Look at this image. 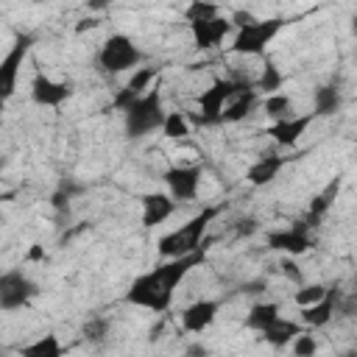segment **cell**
Returning <instances> with one entry per match:
<instances>
[{
    "label": "cell",
    "mask_w": 357,
    "mask_h": 357,
    "mask_svg": "<svg viewBox=\"0 0 357 357\" xmlns=\"http://www.w3.org/2000/svg\"><path fill=\"white\" fill-rule=\"evenodd\" d=\"M204 262V248L201 251H192V254H184V257H170L165 259L162 265L139 273L128 290H126V301L134 304V307H142V310H151V312H165L170 304H173V293L176 287L187 279V273Z\"/></svg>",
    "instance_id": "1"
},
{
    "label": "cell",
    "mask_w": 357,
    "mask_h": 357,
    "mask_svg": "<svg viewBox=\"0 0 357 357\" xmlns=\"http://www.w3.org/2000/svg\"><path fill=\"white\" fill-rule=\"evenodd\" d=\"M218 212H220L218 206H206V209H201L198 215H192L184 226H178V229H173V231H167V234H162L159 243H156L159 257L170 259V257H184V254L201 251V248H204L206 229H209V223L218 218Z\"/></svg>",
    "instance_id": "2"
},
{
    "label": "cell",
    "mask_w": 357,
    "mask_h": 357,
    "mask_svg": "<svg viewBox=\"0 0 357 357\" xmlns=\"http://www.w3.org/2000/svg\"><path fill=\"white\" fill-rule=\"evenodd\" d=\"M162 120H165V106H162L159 86H151L148 92H142L123 109V126H126L128 139L148 137L151 131H156L162 126Z\"/></svg>",
    "instance_id": "3"
},
{
    "label": "cell",
    "mask_w": 357,
    "mask_h": 357,
    "mask_svg": "<svg viewBox=\"0 0 357 357\" xmlns=\"http://www.w3.org/2000/svg\"><path fill=\"white\" fill-rule=\"evenodd\" d=\"M142 61V50L134 45L131 36L126 33H112L103 39L100 50H98V64L103 73L109 75H117V73H126V70H134L137 64Z\"/></svg>",
    "instance_id": "4"
},
{
    "label": "cell",
    "mask_w": 357,
    "mask_h": 357,
    "mask_svg": "<svg viewBox=\"0 0 357 357\" xmlns=\"http://www.w3.org/2000/svg\"><path fill=\"white\" fill-rule=\"evenodd\" d=\"M284 28L282 17H268V20H254L251 25L237 28L234 42H231V53L237 56H259L265 53V47L276 39V33Z\"/></svg>",
    "instance_id": "5"
},
{
    "label": "cell",
    "mask_w": 357,
    "mask_h": 357,
    "mask_svg": "<svg viewBox=\"0 0 357 357\" xmlns=\"http://www.w3.org/2000/svg\"><path fill=\"white\" fill-rule=\"evenodd\" d=\"M254 86L251 81H234V78H215L209 89H204L198 95V123L201 126H218L220 123V112L223 106L240 92V89H248Z\"/></svg>",
    "instance_id": "6"
},
{
    "label": "cell",
    "mask_w": 357,
    "mask_h": 357,
    "mask_svg": "<svg viewBox=\"0 0 357 357\" xmlns=\"http://www.w3.org/2000/svg\"><path fill=\"white\" fill-rule=\"evenodd\" d=\"M39 287L36 282L22 271V268H11L0 273V310L3 312H14L28 307L36 298Z\"/></svg>",
    "instance_id": "7"
},
{
    "label": "cell",
    "mask_w": 357,
    "mask_h": 357,
    "mask_svg": "<svg viewBox=\"0 0 357 357\" xmlns=\"http://www.w3.org/2000/svg\"><path fill=\"white\" fill-rule=\"evenodd\" d=\"M33 45V36L31 33H20L14 39V45L8 47V53L0 59V112L6 109V103L14 98L17 92V81H20V70H22V61L28 56Z\"/></svg>",
    "instance_id": "8"
},
{
    "label": "cell",
    "mask_w": 357,
    "mask_h": 357,
    "mask_svg": "<svg viewBox=\"0 0 357 357\" xmlns=\"http://www.w3.org/2000/svg\"><path fill=\"white\" fill-rule=\"evenodd\" d=\"M312 245H315V234H312V226L307 220H296L284 229L268 231V248L284 251L287 257H298V254L310 251Z\"/></svg>",
    "instance_id": "9"
},
{
    "label": "cell",
    "mask_w": 357,
    "mask_h": 357,
    "mask_svg": "<svg viewBox=\"0 0 357 357\" xmlns=\"http://www.w3.org/2000/svg\"><path fill=\"white\" fill-rule=\"evenodd\" d=\"M162 181L167 187V195L178 201H192L201 187V167L198 165H173L162 173Z\"/></svg>",
    "instance_id": "10"
},
{
    "label": "cell",
    "mask_w": 357,
    "mask_h": 357,
    "mask_svg": "<svg viewBox=\"0 0 357 357\" xmlns=\"http://www.w3.org/2000/svg\"><path fill=\"white\" fill-rule=\"evenodd\" d=\"M73 98V81H56L45 73L31 78V100L36 106H47V109H59L64 100Z\"/></svg>",
    "instance_id": "11"
},
{
    "label": "cell",
    "mask_w": 357,
    "mask_h": 357,
    "mask_svg": "<svg viewBox=\"0 0 357 357\" xmlns=\"http://www.w3.org/2000/svg\"><path fill=\"white\" fill-rule=\"evenodd\" d=\"M231 31H234L231 20H229V17H220V14H215L212 20H195V22H190L192 45H195L198 50H212V47H218Z\"/></svg>",
    "instance_id": "12"
},
{
    "label": "cell",
    "mask_w": 357,
    "mask_h": 357,
    "mask_svg": "<svg viewBox=\"0 0 357 357\" xmlns=\"http://www.w3.org/2000/svg\"><path fill=\"white\" fill-rule=\"evenodd\" d=\"M312 120H315L312 112H307V114H290V117L273 120V123L268 126L265 134H268L276 145H282V148H293V145L307 134V128L312 126Z\"/></svg>",
    "instance_id": "13"
},
{
    "label": "cell",
    "mask_w": 357,
    "mask_h": 357,
    "mask_svg": "<svg viewBox=\"0 0 357 357\" xmlns=\"http://www.w3.org/2000/svg\"><path fill=\"white\" fill-rule=\"evenodd\" d=\"M218 310H220V301H215V298H198V301L187 304L181 310V326H184V332L201 335L204 329H209L215 324Z\"/></svg>",
    "instance_id": "14"
},
{
    "label": "cell",
    "mask_w": 357,
    "mask_h": 357,
    "mask_svg": "<svg viewBox=\"0 0 357 357\" xmlns=\"http://www.w3.org/2000/svg\"><path fill=\"white\" fill-rule=\"evenodd\" d=\"M335 312H337V287H329L324 298H318L315 304L301 307L298 321H301L304 329H321L335 318Z\"/></svg>",
    "instance_id": "15"
},
{
    "label": "cell",
    "mask_w": 357,
    "mask_h": 357,
    "mask_svg": "<svg viewBox=\"0 0 357 357\" xmlns=\"http://www.w3.org/2000/svg\"><path fill=\"white\" fill-rule=\"evenodd\" d=\"M159 75V67H134V75L126 81V86L114 95V100H112V106L114 109H126L134 98H139L142 92H148L151 89V84H153V78Z\"/></svg>",
    "instance_id": "16"
},
{
    "label": "cell",
    "mask_w": 357,
    "mask_h": 357,
    "mask_svg": "<svg viewBox=\"0 0 357 357\" xmlns=\"http://www.w3.org/2000/svg\"><path fill=\"white\" fill-rule=\"evenodd\" d=\"M173 212H176V201L167 192H148V195H142V226L145 229H153V226L165 223Z\"/></svg>",
    "instance_id": "17"
},
{
    "label": "cell",
    "mask_w": 357,
    "mask_h": 357,
    "mask_svg": "<svg viewBox=\"0 0 357 357\" xmlns=\"http://www.w3.org/2000/svg\"><path fill=\"white\" fill-rule=\"evenodd\" d=\"M284 156H276V153H265V156H259L257 162H251L248 165V170H245V181L251 184V187H265V184H271L276 176H279V170L284 167Z\"/></svg>",
    "instance_id": "18"
},
{
    "label": "cell",
    "mask_w": 357,
    "mask_h": 357,
    "mask_svg": "<svg viewBox=\"0 0 357 357\" xmlns=\"http://www.w3.org/2000/svg\"><path fill=\"white\" fill-rule=\"evenodd\" d=\"M257 109V86H248V89H240L220 112V123H240L245 120L251 112Z\"/></svg>",
    "instance_id": "19"
},
{
    "label": "cell",
    "mask_w": 357,
    "mask_h": 357,
    "mask_svg": "<svg viewBox=\"0 0 357 357\" xmlns=\"http://www.w3.org/2000/svg\"><path fill=\"white\" fill-rule=\"evenodd\" d=\"M343 109V92L335 84H324L312 92V114L318 117H332Z\"/></svg>",
    "instance_id": "20"
},
{
    "label": "cell",
    "mask_w": 357,
    "mask_h": 357,
    "mask_svg": "<svg viewBox=\"0 0 357 357\" xmlns=\"http://www.w3.org/2000/svg\"><path fill=\"white\" fill-rule=\"evenodd\" d=\"M298 332H304V326H301V321H293V318H273L259 335L271 343V346H276V349H282V346H287Z\"/></svg>",
    "instance_id": "21"
},
{
    "label": "cell",
    "mask_w": 357,
    "mask_h": 357,
    "mask_svg": "<svg viewBox=\"0 0 357 357\" xmlns=\"http://www.w3.org/2000/svg\"><path fill=\"white\" fill-rule=\"evenodd\" d=\"M337 192H340V178H335V181H329V187L324 190V192H318L312 201H310V209H307V223L315 229L318 223H321V218L329 212V206H332V201L337 198Z\"/></svg>",
    "instance_id": "22"
},
{
    "label": "cell",
    "mask_w": 357,
    "mask_h": 357,
    "mask_svg": "<svg viewBox=\"0 0 357 357\" xmlns=\"http://www.w3.org/2000/svg\"><path fill=\"white\" fill-rule=\"evenodd\" d=\"M273 318H279V304L276 301H257L245 315V326L251 332H262Z\"/></svg>",
    "instance_id": "23"
},
{
    "label": "cell",
    "mask_w": 357,
    "mask_h": 357,
    "mask_svg": "<svg viewBox=\"0 0 357 357\" xmlns=\"http://www.w3.org/2000/svg\"><path fill=\"white\" fill-rule=\"evenodd\" d=\"M159 131L167 139H184L190 134V117H187V112H165V120H162Z\"/></svg>",
    "instance_id": "24"
},
{
    "label": "cell",
    "mask_w": 357,
    "mask_h": 357,
    "mask_svg": "<svg viewBox=\"0 0 357 357\" xmlns=\"http://www.w3.org/2000/svg\"><path fill=\"white\" fill-rule=\"evenodd\" d=\"M61 351H64V346L59 343L56 335H45V337L22 346V354L25 357H61Z\"/></svg>",
    "instance_id": "25"
},
{
    "label": "cell",
    "mask_w": 357,
    "mask_h": 357,
    "mask_svg": "<svg viewBox=\"0 0 357 357\" xmlns=\"http://www.w3.org/2000/svg\"><path fill=\"white\" fill-rule=\"evenodd\" d=\"M262 112H265L271 120L290 117V114H293V100H290L287 95H282V92H271V95H265V100H262Z\"/></svg>",
    "instance_id": "26"
},
{
    "label": "cell",
    "mask_w": 357,
    "mask_h": 357,
    "mask_svg": "<svg viewBox=\"0 0 357 357\" xmlns=\"http://www.w3.org/2000/svg\"><path fill=\"white\" fill-rule=\"evenodd\" d=\"M254 86H257L259 92H265V95L279 92V89H282V73H279V67H276L273 61H265V64H262V73H259V78H257Z\"/></svg>",
    "instance_id": "27"
},
{
    "label": "cell",
    "mask_w": 357,
    "mask_h": 357,
    "mask_svg": "<svg viewBox=\"0 0 357 357\" xmlns=\"http://www.w3.org/2000/svg\"><path fill=\"white\" fill-rule=\"evenodd\" d=\"M326 290H329V284H324V282H312V284H298V290L293 293V301L298 304V307H307V304H315L318 298H324L326 296Z\"/></svg>",
    "instance_id": "28"
},
{
    "label": "cell",
    "mask_w": 357,
    "mask_h": 357,
    "mask_svg": "<svg viewBox=\"0 0 357 357\" xmlns=\"http://www.w3.org/2000/svg\"><path fill=\"white\" fill-rule=\"evenodd\" d=\"M81 335H84L86 343H103L106 335H109V318H103V315L89 318V321L81 326Z\"/></svg>",
    "instance_id": "29"
},
{
    "label": "cell",
    "mask_w": 357,
    "mask_h": 357,
    "mask_svg": "<svg viewBox=\"0 0 357 357\" xmlns=\"http://www.w3.org/2000/svg\"><path fill=\"white\" fill-rule=\"evenodd\" d=\"M215 14H218V3H212V0H190L187 8H184V20H187V22L212 20Z\"/></svg>",
    "instance_id": "30"
},
{
    "label": "cell",
    "mask_w": 357,
    "mask_h": 357,
    "mask_svg": "<svg viewBox=\"0 0 357 357\" xmlns=\"http://www.w3.org/2000/svg\"><path fill=\"white\" fill-rule=\"evenodd\" d=\"M287 346L293 349V354H296V357H312V354L318 351V340H315L312 335H307V329H304V332H298Z\"/></svg>",
    "instance_id": "31"
},
{
    "label": "cell",
    "mask_w": 357,
    "mask_h": 357,
    "mask_svg": "<svg viewBox=\"0 0 357 357\" xmlns=\"http://www.w3.org/2000/svg\"><path fill=\"white\" fill-rule=\"evenodd\" d=\"M279 271H282V276H284V279H290L293 284H301V282H304V273H301V268H298V265H296L290 257H284V259L279 262Z\"/></svg>",
    "instance_id": "32"
},
{
    "label": "cell",
    "mask_w": 357,
    "mask_h": 357,
    "mask_svg": "<svg viewBox=\"0 0 357 357\" xmlns=\"http://www.w3.org/2000/svg\"><path fill=\"white\" fill-rule=\"evenodd\" d=\"M259 231V220L257 218H240L237 223H234V234L237 237H251V234H257Z\"/></svg>",
    "instance_id": "33"
},
{
    "label": "cell",
    "mask_w": 357,
    "mask_h": 357,
    "mask_svg": "<svg viewBox=\"0 0 357 357\" xmlns=\"http://www.w3.org/2000/svg\"><path fill=\"white\" fill-rule=\"evenodd\" d=\"M70 198H73V190L61 187V190H56V192H53L50 204H53V209H59V212H67V209H70Z\"/></svg>",
    "instance_id": "34"
},
{
    "label": "cell",
    "mask_w": 357,
    "mask_h": 357,
    "mask_svg": "<svg viewBox=\"0 0 357 357\" xmlns=\"http://www.w3.org/2000/svg\"><path fill=\"white\" fill-rule=\"evenodd\" d=\"M265 279H251V282H243L240 284V293L243 296H259V293H265Z\"/></svg>",
    "instance_id": "35"
},
{
    "label": "cell",
    "mask_w": 357,
    "mask_h": 357,
    "mask_svg": "<svg viewBox=\"0 0 357 357\" xmlns=\"http://www.w3.org/2000/svg\"><path fill=\"white\" fill-rule=\"evenodd\" d=\"M229 20H231V25H234V31H237V28H243V25H251L257 17H254L251 11H243V8H240V11H234Z\"/></svg>",
    "instance_id": "36"
},
{
    "label": "cell",
    "mask_w": 357,
    "mask_h": 357,
    "mask_svg": "<svg viewBox=\"0 0 357 357\" xmlns=\"http://www.w3.org/2000/svg\"><path fill=\"white\" fill-rule=\"evenodd\" d=\"M100 22L95 20V17H84V20H78L75 22V33H84V31H92V28H98Z\"/></svg>",
    "instance_id": "37"
},
{
    "label": "cell",
    "mask_w": 357,
    "mask_h": 357,
    "mask_svg": "<svg viewBox=\"0 0 357 357\" xmlns=\"http://www.w3.org/2000/svg\"><path fill=\"white\" fill-rule=\"evenodd\" d=\"M28 259H31V262H39V259H45V248H42L39 243H33V245H31V251H28Z\"/></svg>",
    "instance_id": "38"
},
{
    "label": "cell",
    "mask_w": 357,
    "mask_h": 357,
    "mask_svg": "<svg viewBox=\"0 0 357 357\" xmlns=\"http://www.w3.org/2000/svg\"><path fill=\"white\" fill-rule=\"evenodd\" d=\"M112 6V0H86V8L89 11H103V8H109Z\"/></svg>",
    "instance_id": "39"
},
{
    "label": "cell",
    "mask_w": 357,
    "mask_h": 357,
    "mask_svg": "<svg viewBox=\"0 0 357 357\" xmlns=\"http://www.w3.org/2000/svg\"><path fill=\"white\" fill-rule=\"evenodd\" d=\"M187 354H206V346L195 343V346H190V349H187Z\"/></svg>",
    "instance_id": "40"
},
{
    "label": "cell",
    "mask_w": 357,
    "mask_h": 357,
    "mask_svg": "<svg viewBox=\"0 0 357 357\" xmlns=\"http://www.w3.org/2000/svg\"><path fill=\"white\" fill-rule=\"evenodd\" d=\"M33 3H45V0H33Z\"/></svg>",
    "instance_id": "41"
},
{
    "label": "cell",
    "mask_w": 357,
    "mask_h": 357,
    "mask_svg": "<svg viewBox=\"0 0 357 357\" xmlns=\"http://www.w3.org/2000/svg\"><path fill=\"white\" fill-rule=\"evenodd\" d=\"M0 176H3V167H0Z\"/></svg>",
    "instance_id": "42"
}]
</instances>
